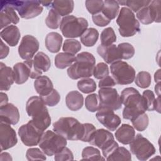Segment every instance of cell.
<instances>
[{
    "mask_svg": "<svg viewBox=\"0 0 161 161\" xmlns=\"http://www.w3.org/2000/svg\"><path fill=\"white\" fill-rule=\"evenodd\" d=\"M122 104L125 105L123 110V118L131 120L136 116L147 111L145 100L139 91L134 87L124 89L120 96Z\"/></svg>",
    "mask_w": 161,
    "mask_h": 161,
    "instance_id": "1",
    "label": "cell"
},
{
    "mask_svg": "<svg viewBox=\"0 0 161 161\" xmlns=\"http://www.w3.org/2000/svg\"><path fill=\"white\" fill-rule=\"evenodd\" d=\"M26 111L28 115L32 118L31 121L40 130L45 131L50 125L51 117L40 96L30 97L26 102Z\"/></svg>",
    "mask_w": 161,
    "mask_h": 161,
    "instance_id": "2",
    "label": "cell"
},
{
    "mask_svg": "<svg viewBox=\"0 0 161 161\" xmlns=\"http://www.w3.org/2000/svg\"><path fill=\"white\" fill-rule=\"evenodd\" d=\"M95 64L96 59L92 53L87 52H80L77 54L75 62L67 69V75L73 80L91 77Z\"/></svg>",
    "mask_w": 161,
    "mask_h": 161,
    "instance_id": "3",
    "label": "cell"
},
{
    "mask_svg": "<svg viewBox=\"0 0 161 161\" xmlns=\"http://www.w3.org/2000/svg\"><path fill=\"white\" fill-rule=\"evenodd\" d=\"M53 131L68 140H81L84 124L73 117H62L53 124Z\"/></svg>",
    "mask_w": 161,
    "mask_h": 161,
    "instance_id": "4",
    "label": "cell"
},
{
    "mask_svg": "<svg viewBox=\"0 0 161 161\" xmlns=\"http://www.w3.org/2000/svg\"><path fill=\"white\" fill-rule=\"evenodd\" d=\"M118 31L123 37L134 36L140 31V25L134 13L126 7L121 8L116 19Z\"/></svg>",
    "mask_w": 161,
    "mask_h": 161,
    "instance_id": "5",
    "label": "cell"
},
{
    "mask_svg": "<svg viewBox=\"0 0 161 161\" xmlns=\"http://www.w3.org/2000/svg\"><path fill=\"white\" fill-rule=\"evenodd\" d=\"M88 22L84 18H77L73 15L64 16L60 25L62 35L66 38L80 37L87 29Z\"/></svg>",
    "mask_w": 161,
    "mask_h": 161,
    "instance_id": "6",
    "label": "cell"
},
{
    "mask_svg": "<svg viewBox=\"0 0 161 161\" xmlns=\"http://www.w3.org/2000/svg\"><path fill=\"white\" fill-rule=\"evenodd\" d=\"M67 139L60 134L47 130L43 134L39 142V147L44 153L52 156L60 152L67 145Z\"/></svg>",
    "mask_w": 161,
    "mask_h": 161,
    "instance_id": "7",
    "label": "cell"
},
{
    "mask_svg": "<svg viewBox=\"0 0 161 161\" xmlns=\"http://www.w3.org/2000/svg\"><path fill=\"white\" fill-rule=\"evenodd\" d=\"M110 70L116 84L127 85L131 84L135 80V70L126 62L119 60L111 64Z\"/></svg>",
    "mask_w": 161,
    "mask_h": 161,
    "instance_id": "8",
    "label": "cell"
},
{
    "mask_svg": "<svg viewBox=\"0 0 161 161\" xmlns=\"http://www.w3.org/2000/svg\"><path fill=\"white\" fill-rule=\"evenodd\" d=\"M17 11L21 18L31 19L40 15L43 9L39 1H5Z\"/></svg>",
    "mask_w": 161,
    "mask_h": 161,
    "instance_id": "9",
    "label": "cell"
},
{
    "mask_svg": "<svg viewBox=\"0 0 161 161\" xmlns=\"http://www.w3.org/2000/svg\"><path fill=\"white\" fill-rule=\"evenodd\" d=\"M131 152L141 161H145L155 153L153 145L141 134H137L130 143Z\"/></svg>",
    "mask_w": 161,
    "mask_h": 161,
    "instance_id": "10",
    "label": "cell"
},
{
    "mask_svg": "<svg viewBox=\"0 0 161 161\" xmlns=\"http://www.w3.org/2000/svg\"><path fill=\"white\" fill-rule=\"evenodd\" d=\"M100 109L118 110L122 106L120 96L117 90L112 87L100 88L98 91ZM98 109V110H99Z\"/></svg>",
    "mask_w": 161,
    "mask_h": 161,
    "instance_id": "11",
    "label": "cell"
},
{
    "mask_svg": "<svg viewBox=\"0 0 161 161\" xmlns=\"http://www.w3.org/2000/svg\"><path fill=\"white\" fill-rule=\"evenodd\" d=\"M18 133L25 145L32 147L39 144L44 131L38 128L30 120L26 124L23 125L19 128Z\"/></svg>",
    "mask_w": 161,
    "mask_h": 161,
    "instance_id": "12",
    "label": "cell"
},
{
    "mask_svg": "<svg viewBox=\"0 0 161 161\" xmlns=\"http://www.w3.org/2000/svg\"><path fill=\"white\" fill-rule=\"evenodd\" d=\"M39 49V42L33 36L27 35L22 38L18 47V53L20 57L28 60L31 59Z\"/></svg>",
    "mask_w": 161,
    "mask_h": 161,
    "instance_id": "13",
    "label": "cell"
},
{
    "mask_svg": "<svg viewBox=\"0 0 161 161\" xmlns=\"http://www.w3.org/2000/svg\"><path fill=\"white\" fill-rule=\"evenodd\" d=\"M103 155L106 160H131V153L125 147H119L114 141L109 147L102 150Z\"/></svg>",
    "mask_w": 161,
    "mask_h": 161,
    "instance_id": "14",
    "label": "cell"
},
{
    "mask_svg": "<svg viewBox=\"0 0 161 161\" xmlns=\"http://www.w3.org/2000/svg\"><path fill=\"white\" fill-rule=\"evenodd\" d=\"M96 117L99 122L109 131H115L121 124V119L109 109H100L96 114Z\"/></svg>",
    "mask_w": 161,
    "mask_h": 161,
    "instance_id": "15",
    "label": "cell"
},
{
    "mask_svg": "<svg viewBox=\"0 0 161 161\" xmlns=\"http://www.w3.org/2000/svg\"><path fill=\"white\" fill-rule=\"evenodd\" d=\"M1 150H6L15 146L18 142L16 133L10 125L0 122Z\"/></svg>",
    "mask_w": 161,
    "mask_h": 161,
    "instance_id": "16",
    "label": "cell"
},
{
    "mask_svg": "<svg viewBox=\"0 0 161 161\" xmlns=\"http://www.w3.org/2000/svg\"><path fill=\"white\" fill-rule=\"evenodd\" d=\"M114 141L112 133L105 129L96 130L92 135L89 143L91 145L96 146L102 150L109 147Z\"/></svg>",
    "mask_w": 161,
    "mask_h": 161,
    "instance_id": "17",
    "label": "cell"
},
{
    "mask_svg": "<svg viewBox=\"0 0 161 161\" xmlns=\"http://www.w3.org/2000/svg\"><path fill=\"white\" fill-rule=\"evenodd\" d=\"M19 21V18L17 15L15 9L8 4L5 1H1L0 13V25L1 29L9 26L11 23L16 25Z\"/></svg>",
    "mask_w": 161,
    "mask_h": 161,
    "instance_id": "18",
    "label": "cell"
},
{
    "mask_svg": "<svg viewBox=\"0 0 161 161\" xmlns=\"http://www.w3.org/2000/svg\"><path fill=\"white\" fill-rule=\"evenodd\" d=\"M19 120V113L17 107L12 103L0 106V122L15 125Z\"/></svg>",
    "mask_w": 161,
    "mask_h": 161,
    "instance_id": "19",
    "label": "cell"
},
{
    "mask_svg": "<svg viewBox=\"0 0 161 161\" xmlns=\"http://www.w3.org/2000/svg\"><path fill=\"white\" fill-rule=\"evenodd\" d=\"M97 52L109 64L121 60L119 51L116 45L114 44L108 46L100 44L97 48Z\"/></svg>",
    "mask_w": 161,
    "mask_h": 161,
    "instance_id": "20",
    "label": "cell"
},
{
    "mask_svg": "<svg viewBox=\"0 0 161 161\" xmlns=\"http://www.w3.org/2000/svg\"><path fill=\"white\" fill-rule=\"evenodd\" d=\"M14 82V72L11 67L6 66L4 63H0V89L8 91Z\"/></svg>",
    "mask_w": 161,
    "mask_h": 161,
    "instance_id": "21",
    "label": "cell"
},
{
    "mask_svg": "<svg viewBox=\"0 0 161 161\" xmlns=\"http://www.w3.org/2000/svg\"><path fill=\"white\" fill-rule=\"evenodd\" d=\"M0 36L9 46L14 47L18 43L21 34L19 28L16 26L9 25L1 30Z\"/></svg>",
    "mask_w": 161,
    "mask_h": 161,
    "instance_id": "22",
    "label": "cell"
},
{
    "mask_svg": "<svg viewBox=\"0 0 161 161\" xmlns=\"http://www.w3.org/2000/svg\"><path fill=\"white\" fill-rule=\"evenodd\" d=\"M116 140L123 145L130 144L135 136L134 128L128 124H122L115 132Z\"/></svg>",
    "mask_w": 161,
    "mask_h": 161,
    "instance_id": "23",
    "label": "cell"
},
{
    "mask_svg": "<svg viewBox=\"0 0 161 161\" xmlns=\"http://www.w3.org/2000/svg\"><path fill=\"white\" fill-rule=\"evenodd\" d=\"M34 87L40 96H44L53 89V85L48 77L41 75L34 81Z\"/></svg>",
    "mask_w": 161,
    "mask_h": 161,
    "instance_id": "24",
    "label": "cell"
},
{
    "mask_svg": "<svg viewBox=\"0 0 161 161\" xmlns=\"http://www.w3.org/2000/svg\"><path fill=\"white\" fill-rule=\"evenodd\" d=\"M65 103L70 110L78 111L82 108L84 104L83 96L77 91H72L67 94Z\"/></svg>",
    "mask_w": 161,
    "mask_h": 161,
    "instance_id": "25",
    "label": "cell"
},
{
    "mask_svg": "<svg viewBox=\"0 0 161 161\" xmlns=\"http://www.w3.org/2000/svg\"><path fill=\"white\" fill-rule=\"evenodd\" d=\"M62 40V36L58 33L50 32L45 37V47L50 52L57 53L60 50Z\"/></svg>",
    "mask_w": 161,
    "mask_h": 161,
    "instance_id": "26",
    "label": "cell"
},
{
    "mask_svg": "<svg viewBox=\"0 0 161 161\" xmlns=\"http://www.w3.org/2000/svg\"><path fill=\"white\" fill-rule=\"evenodd\" d=\"M51 6L61 16L64 17L72 13L74 2L72 0L54 1L52 3Z\"/></svg>",
    "mask_w": 161,
    "mask_h": 161,
    "instance_id": "27",
    "label": "cell"
},
{
    "mask_svg": "<svg viewBox=\"0 0 161 161\" xmlns=\"http://www.w3.org/2000/svg\"><path fill=\"white\" fill-rule=\"evenodd\" d=\"M14 82L17 84H22L26 82L30 77L28 67L24 62L16 63L13 66Z\"/></svg>",
    "mask_w": 161,
    "mask_h": 161,
    "instance_id": "28",
    "label": "cell"
},
{
    "mask_svg": "<svg viewBox=\"0 0 161 161\" xmlns=\"http://www.w3.org/2000/svg\"><path fill=\"white\" fill-rule=\"evenodd\" d=\"M76 57L71 53L60 52L55 57V65L57 68L64 69L70 67L75 60Z\"/></svg>",
    "mask_w": 161,
    "mask_h": 161,
    "instance_id": "29",
    "label": "cell"
},
{
    "mask_svg": "<svg viewBox=\"0 0 161 161\" xmlns=\"http://www.w3.org/2000/svg\"><path fill=\"white\" fill-rule=\"evenodd\" d=\"M33 63L35 67L42 72H47L51 66L50 58L42 52H39L35 55Z\"/></svg>",
    "mask_w": 161,
    "mask_h": 161,
    "instance_id": "30",
    "label": "cell"
},
{
    "mask_svg": "<svg viewBox=\"0 0 161 161\" xmlns=\"http://www.w3.org/2000/svg\"><path fill=\"white\" fill-rule=\"evenodd\" d=\"M119 5L117 1L106 0L103 1V7L101 12L110 20L113 19L118 14Z\"/></svg>",
    "mask_w": 161,
    "mask_h": 161,
    "instance_id": "31",
    "label": "cell"
},
{
    "mask_svg": "<svg viewBox=\"0 0 161 161\" xmlns=\"http://www.w3.org/2000/svg\"><path fill=\"white\" fill-rule=\"evenodd\" d=\"M99 37L98 31L94 28H87L80 36V40L86 47H93L97 42Z\"/></svg>",
    "mask_w": 161,
    "mask_h": 161,
    "instance_id": "32",
    "label": "cell"
},
{
    "mask_svg": "<svg viewBox=\"0 0 161 161\" xmlns=\"http://www.w3.org/2000/svg\"><path fill=\"white\" fill-rule=\"evenodd\" d=\"M89 160H104L105 158L101 155L100 151L93 147H86L82 152V159Z\"/></svg>",
    "mask_w": 161,
    "mask_h": 161,
    "instance_id": "33",
    "label": "cell"
},
{
    "mask_svg": "<svg viewBox=\"0 0 161 161\" xmlns=\"http://www.w3.org/2000/svg\"><path fill=\"white\" fill-rule=\"evenodd\" d=\"M77 88L84 94L93 92L96 89V83L92 79L84 78L77 82Z\"/></svg>",
    "mask_w": 161,
    "mask_h": 161,
    "instance_id": "34",
    "label": "cell"
},
{
    "mask_svg": "<svg viewBox=\"0 0 161 161\" xmlns=\"http://www.w3.org/2000/svg\"><path fill=\"white\" fill-rule=\"evenodd\" d=\"M101 45L108 46L116 41V36L114 30L111 27H108L103 30L100 36Z\"/></svg>",
    "mask_w": 161,
    "mask_h": 161,
    "instance_id": "35",
    "label": "cell"
},
{
    "mask_svg": "<svg viewBox=\"0 0 161 161\" xmlns=\"http://www.w3.org/2000/svg\"><path fill=\"white\" fill-rule=\"evenodd\" d=\"M61 16L53 8L50 9L45 19L47 26L50 29H57L61 23Z\"/></svg>",
    "mask_w": 161,
    "mask_h": 161,
    "instance_id": "36",
    "label": "cell"
},
{
    "mask_svg": "<svg viewBox=\"0 0 161 161\" xmlns=\"http://www.w3.org/2000/svg\"><path fill=\"white\" fill-rule=\"evenodd\" d=\"M131 121L135 129L138 131H143L148 127L149 119L148 115L144 113L136 116Z\"/></svg>",
    "mask_w": 161,
    "mask_h": 161,
    "instance_id": "37",
    "label": "cell"
},
{
    "mask_svg": "<svg viewBox=\"0 0 161 161\" xmlns=\"http://www.w3.org/2000/svg\"><path fill=\"white\" fill-rule=\"evenodd\" d=\"M119 5H125L133 12H138L142 8L148 6L151 1L140 0V1H117Z\"/></svg>",
    "mask_w": 161,
    "mask_h": 161,
    "instance_id": "38",
    "label": "cell"
},
{
    "mask_svg": "<svg viewBox=\"0 0 161 161\" xmlns=\"http://www.w3.org/2000/svg\"><path fill=\"white\" fill-rule=\"evenodd\" d=\"M135 82V84L142 89H145L148 87L151 84L152 77L149 72L146 71H141L138 73L136 76Z\"/></svg>",
    "mask_w": 161,
    "mask_h": 161,
    "instance_id": "39",
    "label": "cell"
},
{
    "mask_svg": "<svg viewBox=\"0 0 161 161\" xmlns=\"http://www.w3.org/2000/svg\"><path fill=\"white\" fill-rule=\"evenodd\" d=\"M81 44L75 39H67L65 40L62 49L64 52L75 55L81 49Z\"/></svg>",
    "mask_w": 161,
    "mask_h": 161,
    "instance_id": "40",
    "label": "cell"
},
{
    "mask_svg": "<svg viewBox=\"0 0 161 161\" xmlns=\"http://www.w3.org/2000/svg\"><path fill=\"white\" fill-rule=\"evenodd\" d=\"M117 47L119 51L121 59L128 60L132 58L135 55V48L129 43H121L118 44Z\"/></svg>",
    "mask_w": 161,
    "mask_h": 161,
    "instance_id": "41",
    "label": "cell"
},
{
    "mask_svg": "<svg viewBox=\"0 0 161 161\" xmlns=\"http://www.w3.org/2000/svg\"><path fill=\"white\" fill-rule=\"evenodd\" d=\"M85 106L86 108L90 112L94 113L98 111L99 107L98 95L93 93L87 96L85 99Z\"/></svg>",
    "mask_w": 161,
    "mask_h": 161,
    "instance_id": "42",
    "label": "cell"
},
{
    "mask_svg": "<svg viewBox=\"0 0 161 161\" xmlns=\"http://www.w3.org/2000/svg\"><path fill=\"white\" fill-rule=\"evenodd\" d=\"M160 0H153L151 1L148 5L150 12L153 19V22L160 23Z\"/></svg>",
    "mask_w": 161,
    "mask_h": 161,
    "instance_id": "43",
    "label": "cell"
},
{
    "mask_svg": "<svg viewBox=\"0 0 161 161\" xmlns=\"http://www.w3.org/2000/svg\"><path fill=\"white\" fill-rule=\"evenodd\" d=\"M148 5L142 8L138 12H136V18L143 25H149L153 22L150 12Z\"/></svg>",
    "mask_w": 161,
    "mask_h": 161,
    "instance_id": "44",
    "label": "cell"
},
{
    "mask_svg": "<svg viewBox=\"0 0 161 161\" xmlns=\"http://www.w3.org/2000/svg\"><path fill=\"white\" fill-rule=\"evenodd\" d=\"M40 97L42 98L45 105L50 107L57 105L60 100V96L58 92L55 89H53L48 94Z\"/></svg>",
    "mask_w": 161,
    "mask_h": 161,
    "instance_id": "45",
    "label": "cell"
},
{
    "mask_svg": "<svg viewBox=\"0 0 161 161\" xmlns=\"http://www.w3.org/2000/svg\"><path fill=\"white\" fill-rule=\"evenodd\" d=\"M143 97H144L146 104H147V111H152L155 110V105L158 100V97L155 98L154 93L151 90L147 89L143 92L142 94Z\"/></svg>",
    "mask_w": 161,
    "mask_h": 161,
    "instance_id": "46",
    "label": "cell"
},
{
    "mask_svg": "<svg viewBox=\"0 0 161 161\" xmlns=\"http://www.w3.org/2000/svg\"><path fill=\"white\" fill-rule=\"evenodd\" d=\"M85 5L88 12L94 15L102 11L103 7V1L87 0L85 2Z\"/></svg>",
    "mask_w": 161,
    "mask_h": 161,
    "instance_id": "47",
    "label": "cell"
},
{
    "mask_svg": "<svg viewBox=\"0 0 161 161\" xmlns=\"http://www.w3.org/2000/svg\"><path fill=\"white\" fill-rule=\"evenodd\" d=\"M26 157L28 160H45L47 159L44 152L38 148H30L27 150Z\"/></svg>",
    "mask_w": 161,
    "mask_h": 161,
    "instance_id": "48",
    "label": "cell"
},
{
    "mask_svg": "<svg viewBox=\"0 0 161 161\" xmlns=\"http://www.w3.org/2000/svg\"><path fill=\"white\" fill-rule=\"evenodd\" d=\"M108 66L106 63L99 62L94 69L93 75L97 79H101L109 75Z\"/></svg>",
    "mask_w": 161,
    "mask_h": 161,
    "instance_id": "49",
    "label": "cell"
},
{
    "mask_svg": "<svg viewBox=\"0 0 161 161\" xmlns=\"http://www.w3.org/2000/svg\"><path fill=\"white\" fill-rule=\"evenodd\" d=\"M54 155V159L56 161L72 160L74 159V155L72 151L66 147Z\"/></svg>",
    "mask_w": 161,
    "mask_h": 161,
    "instance_id": "50",
    "label": "cell"
},
{
    "mask_svg": "<svg viewBox=\"0 0 161 161\" xmlns=\"http://www.w3.org/2000/svg\"><path fill=\"white\" fill-rule=\"evenodd\" d=\"M92 19L93 23L96 25L101 27L106 26V25H109L111 21L109 19H108L101 11L92 15Z\"/></svg>",
    "mask_w": 161,
    "mask_h": 161,
    "instance_id": "51",
    "label": "cell"
},
{
    "mask_svg": "<svg viewBox=\"0 0 161 161\" xmlns=\"http://www.w3.org/2000/svg\"><path fill=\"white\" fill-rule=\"evenodd\" d=\"M84 134L80 141L84 142H89L92 135L96 130L95 126L91 123H84Z\"/></svg>",
    "mask_w": 161,
    "mask_h": 161,
    "instance_id": "52",
    "label": "cell"
},
{
    "mask_svg": "<svg viewBox=\"0 0 161 161\" xmlns=\"http://www.w3.org/2000/svg\"><path fill=\"white\" fill-rule=\"evenodd\" d=\"M23 62L26 64V65L28 67L29 69L30 77L31 79H37L42 75V72L39 70L35 67V65H33L32 59L25 60Z\"/></svg>",
    "mask_w": 161,
    "mask_h": 161,
    "instance_id": "53",
    "label": "cell"
},
{
    "mask_svg": "<svg viewBox=\"0 0 161 161\" xmlns=\"http://www.w3.org/2000/svg\"><path fill=\"white\" fill-rule=\"evenodd\" d=\"M116 85V82L113 77L108 75L101 79H100L98 83V87L99 88L112 87Z\"/></svg>",
    "mask_w": 161,
    "mask_h": 161,
    "instance_id": "54",
    "label": "cell"
},
{
    "mask_svg": "<svg viewBox=\"0 0 161 161\" xmlns=\"http://www.w3.org/2000/svg\"><path fill=\"white\" fill-rule=\"evenodd\" d=\"M9 47L6 45L3 40H1V54H0V58L3 59L4 58H6L8 53H9Z\"/></svg>",
    "mask_w": 161,
    "mask_h": 161,
    "instance_id": "55",
    "label": "cell"
},
{
    "mask_svg": "<svg viewBox=\"0 0 161 161\" xmlns=\"http://www.w3.org/2000/svg\"><path fill=\"white\" fill-rule=\"evenodd\" d=\"M8 97L6 94L1 92V102H0V106H3L8 104Z\"/></svg>",
    "mask_w": 161,
    "mask_h": 161,
    "instance_id": "56",
    "label": "cell"
},
{
    "mask_svg": "<svg viewBox=\"0 0 161 161\" xmlns=\"http://www.w3.org/2000/svg\"><path fill=\"white\" fill-rule=\"evenodd\" d=\"M1 160H12V158L11 157V155L7 152L1 153Z\"/></svg>",
    "mask_w": 161,
    "mask_h": 161,
    "instance_id": "57",
    "label": "cell"
},
{
    "mask_svg": "<svg viewBox=\"0 0 161 161\" xmlns=\"http://www.w3.org/2000/svg\"><path fill=\"white\" fill-rule=\"evenodd\" d=\"M154 79L155 82H160V69H158L154 75Z\"/></svg>",
    "mask_w": 161,
    "mask_h": 161,
    "instance_id": "58",
    "label": "cell"
},
{
    "mask_svg": "<svg viewBox=\"0 0 161 161\" xmlns=\"http://www.w3.org/2000/svg\"><path fill=\"white\" fill-rule=\"evenodd\" d=\"M155 91L156 94L158 95V96H160V82H157L155 86Z\"/></svg>",
    "mask_w": 161,
    "mask_h": 161,
    "instance_id": "59",
    "label": "cell"
},
{
    "mask_svg": "<svg viewBox=\"0 0 161 161\" xmlns=\"http://www.w3.org/2000/svg\"><path fill=\"white\" fill-rule=\"evenodd\" d=\"M40 2L42 5H43L44 6H47V7L50 6V4H52V2H47V1H45H45H40Z\"/></svg>",
    "mask_w": 161,
    "mask_h": 161,
    "instance_id": "60",
    "label": "cell"
}]
</instances>
